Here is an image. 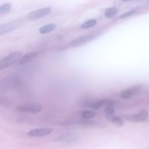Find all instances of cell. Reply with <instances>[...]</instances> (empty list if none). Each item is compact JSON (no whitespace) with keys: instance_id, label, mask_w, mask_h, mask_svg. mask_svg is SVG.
Listing matches in <instances>:
<instances>
[{"instance_id":"cell-9","label":"cell","mask_w":149,"mask_h":149,"mask_svg":"<svg viewBox=\"0 0 149 149\" xmlns=\"http://www.w3.org/2000/svg\"><path fill=\"white\" fill-rule=\"evenodd\" d=\"M20 24V23L19 22L15 21L1 24L0 26V35H2L3 34L11 31L12 30L17 29L19 27Z\"/></svg>"},{"instance_id":"cell-4","label":"cell","mask_w":149,"mask_h":149,"mask_svg":"<svg viewBox=\"0 0 149 149\" xmlns=\"http://www.w3.org/2000/svg\"><path fill=\"white\" fill-rule=\"evenodd\" d=\"M123 117L126 120L132 122H144L148 117V112L145 109H141L136 114L124 115Z\"/></svg>"},{"instance_id":"cell-7","label":"cell","mask_w":149,"mask_h":149,"mask_svg":"<svg viewBox=\"0 0 149 149\" xmlns=\"http://www.w3.org/2000/svg\"><path fill=\"white\" fill-rule=\"evenodd\" d=\"M52 129L50 127H41L31 129L29 131L27 134L30 137H44L51 133Z\"/></svg>"},{"instance_id":"cell-10","label":"cell","mask_w":149,"mask_h":149,"mask_svg":"<svg viewBox=\"0 0 149 149\" xmlns=\"http://www.w3.org/2000/svg\"><path fill=\"white\" fill-rule=\"evenodd\" d=\"M37 55H38V53L37 52H31L26 54L23 56L20 57V58L17 62V65H22L27 63L30 61H33V59H34Z\"/></svg>"},{"instance_id":"cell-11","label":"cell","mask_w":149,"mask_h":149,"mask_svg":"<svg viewBox=\"0 0 149 149\" xmlns=\"http://www.w3.org/2000/svg\"><path fill=\"white\" fill-rule=\"evenodd\" d=\"M104 113L107 119L115 115V104L112 100H107V103L105 105Z\"/></svg>"},{"instance_id":"cell-16","label":"cell","mask_w":149,"mask_h":149,"mask_svg":"<svg viewBox=\"0 0 149 149\" xmlns=\"http://www.w3.org/2000/svg\"><path fill=\"white\" fill-rule=\"evenodd\" d=\"M95 115V112L90 110H86L81 112V118L82 119H90L93 118Z\"/></svg>"},{"instance_id":"cell-14","label":"cell","mask_w":149,"mask_h":149,"mask_svg":"<svg viewBox=\"0 0 149 149\" xmlns=\"http://www.w3.org/2000/svg\"><path fill=\"white\" fill-rule=\"evenodd\" d=\"M56 28V25L54 23H51L47 25H45L41 27L39 29V32L41 34H47L49 32L52 31Z\"/></svg>"},{"instance_id":"cell-17","label":"cell","mask_w":149,"mask_h":149,"mask_svg":"<svg viewBox=\"0 0 149 149\" xmlns=\"http://www.w3.org/2000/svg\"><path fill=\"white\" fill-rule=\"evenodd\" d=\"M97 21L95 19H90V20L84 22V23H83L80 26V27L81 29L90 28V27L94 26L97 24Z\"/></svg>"},{"instance_id":"cell-12","label":"cell","mask_w":149,"mask_h":149,"mask_svg":"<svg viewBox=\"0 0 149 149\" xmlns=\"http://www.w3.org/2000/svg\"><path fill=\"white\" fill-rule=\"evenodd\" d=\"M107 100L106 99H99V100H94L89 108L91 109L97 110L101 108L102 107L104 106L107 103Z\"/></svg>"},{"instance_id":"cell-6","label":"cell","mask_w":149,"mask_h":149,"mask_svg":"<svg viewBox=\"0 0 149 149\" xmlns=\"http://www.w3.org/2000/svg\"><path fill=\"white\" fill-rule=\"evenodd\" d=\"M142 88L141 85L134 86L131 87L126 88L122 90L119 94V96L122 99H128L136 95L137 93L140 92Z\"/></svg>"},{"instance_id":"cell-18","label":"cell","mask_w":149,"mask_h":149,"mask_svg":"<svg viewBox=\"0 0 149 149\" xmlns=\"http://www.w3.org/2000/svg\"><path fill=\"white\" fill-rule=\"evenodd\" d=\"M12 8V5L9 3H5L0 6V13L4 14L8 12Z\"/></svg>"},{"instance_id":"cell-15","label":"cell","mask_w":149,"mask_h":149,"mask_svg":"<svg viewBox=\"0 0 149 149\" xmlns=\"http://www.w3.org/2000/svg\"><path fill=\"white\" fill-rule=\"evenodd\" d=\"M118 12V9L116 8H114V7L109 8L105 10L104 13V15L107 18H108V19L112 18L117 15Z\"/></svg>"},{"instance_id":"cell-8","label":"cell","mask_w":149,"mask_h":149,"mask_svg":"<svg viewBox=\"0 0 149 149\" xmlns=\"http://www.w3.org/2000/svg\"><path fill=\"white\" fill-rule=\"evenodd\" d=\"M51 12L50 8H44L31 12L27 15V18L29 19H37L48 15Z\"/></svg>"},{"instance_id":"cell-13","label":"cell","mask_w":149,"mask_h":149,"mask_svg":"<svg viewBox=\"0 0 149 149\" xmlns=\"http://www.w3.org/2000/svg\"><path fill=\"white\" fill-rule=\"evenodd\" d=\"M107 119L108 120H109V122H111V123H112L113 124H114L116 126H119V127L122 126L124 124V122H123V120L122 119V118L118 115H113L110 116L109 118H107Z\"/></svg>"},{"instance_id":"cell-2","label":"cell","mask_w":149,"mask_h":149,"mask_svg":"<svg viewBox=\"0 0 149 149\" xmlns=\"http://www.w3.org/2000/svg\"><path fill=\"white\" fill-rule=\"evenodd\" d=\"M21 56V52L16 51L9 54L6 56L2 58L0 61V70H2L11 66L13 63L17 62Z\"/></svg>"},{"instance_id":"cell-1","label":"cell","mask_w":149,"mask_h":149,"mask_svg":"<svg viewBox=\"0 0 149 149\" xmlns=\"http://www.w3.org/2000/svg\"><path fill=\"white\" fill-rule=\"evenodd\" d=\"M41 104L36 102H26L17 105L16 108L17 111L22 113H37L42 110Z\"/></svg>"},{"instance_id":"cell-5","label":"cell","mask_w":149,"mask_h":149,"mask_svg":"<svg viewBox=\"0 0 149 149\" xmlns=\"http://www.w3.org/2000/svg\"><path fill=\"white\" fill-rule=\"evenodd\" d=\"M79 139V137L73 133H66L61 134L54 139V141L56 142H62L66 143H72L76 142Z\"/></svg>"},{"instance_id":"cell-20","label":"cell","mask_w":149,"mask_h":149,"mask_svg":"<svg viewBox=\"0 0 149 149\" xmlns=\"http://www.w3.org/2000/svg\"><path fill=\"white\" fill-rule=\"evenodd\" d=\"M123 1H130V0H122Z\"/></svg>"},{"instance_id":"cell-3","label":"cell","mask_w":149,"mask_h":149,"mask_svg":"<svg viewBox=\"0 0 149 149\" xmlns=\"http://www.w3.org/2000/svg\"><path fill=\"white\" fill-rule=\"evenodd\" d=\"M97 36L98 35L97 34H90L79 37L71 41L70 44V46L72 47H77L82 46L94 40L95 38H97Z\"/></svg>"},{"instance_id":"cell-19","label":"cell","mask_w":149,"mask_h":149,"mask_svg":"<svg viewBox=\"0 0 149 149\" xmlns=\"http://www.w3.org/2000/svg\"><path fill=\"white\" fill-rule=\"evenodd\" d=\"M136 12V10L134 9H131L129 11H127L125 13H123L122 14H121L120 16H119V18L120 19H124V18H126V17H127L129 16H132V15H133L134 13H135Z\"/></svg>"}]
</instances>
